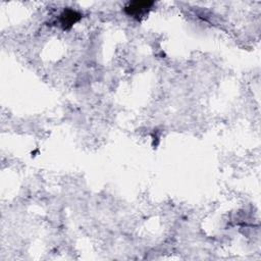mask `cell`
Here are the masks:
<instances>
[{
	"label": "cell",
	"instance_id": "6da1fadb",
	"mask_svg": "<svg viewBox=\"0 0 261 261\" xmlns=\"http://www.w3.org/2000/svg\"><path fill=\"white\" fill-rule=\"evenodd\" d=\"M154 5L153 1H132L128 2L125 6H124V11L127 15L136 17V18H140L144 15H146L150 9L152 8V6Z\"/></svg>",
	"mask_w": 261,
	"mask_h": 261
},
{
	"label": "cell",
	"instance_id": "7a4b0ae2",
	"mask_svg": "<svg viewBox=\"0 0 261 261\" xmlns=\"http://www.w3.org/2000/svg\"><path fill=\"white\" fill-rule=\"evenodd\" d=\"M82 17V14L75 10L72 9H65L60 14V24L63 27V29H69L71 28L76 21H79Z\"/></svg>",
	"mask_w": 261,
	"mask_h": 261
}]
</instances>
